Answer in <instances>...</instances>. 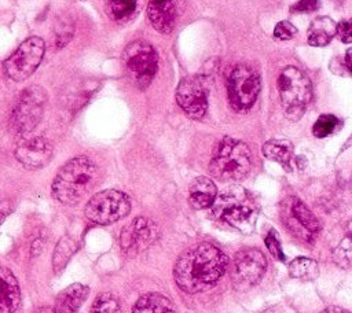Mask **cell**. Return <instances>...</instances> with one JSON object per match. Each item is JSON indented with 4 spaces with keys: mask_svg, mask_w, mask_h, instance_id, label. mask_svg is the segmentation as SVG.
I'll return each instance as SVG.
<instances>
[{
    "mask_svg": "<svg viewBox=\"0 0 352 313\" xmlns=\"http://www.w3.org/2000/svg\"><path fill=\"white\" fill-rule=\"evenodd\" d=\"M121 60L125 74L133 85L144 89L151 84L158 69V54L150 43L132 41L124 49Z\"/></svg>",
    "mask_w": 352,
    "mask_h": 313,
    "instance_id": "6",
    "label": "cell"
},
{
    "mask_svg": "<svg viewBox=\"0 0 352 313\" xmlns=\"http://www.w3.org/2000/svg\"><path fill=\"white\" fill-rule=\"evenodd\" d=\"M345 67H346L348 73H351V49H348L346 55H345Z\"/></svg>",
    "mask_w": 352,
    "mask_h": 313,
    "instance_id": "36",
    "label": "cell"
},
{
    "mask_svg": "<svg viewBox=\"0 0 352 313\" xmlns=\"http://www.w3.org/2000/svg\"><path fill=\"white\" fill-rule=\"evenodd\" d=\"M44 52L45 44L41 37L32 36L26 38L16 51L4 60L3 67L6 76L15 82L25 81L40 66Z\"/></svg>",
    "mask_w": 352,
    "mask_h": 313,
    "instance_id": "9",
    "label": "cell"
},
{
    "mask_svg": "<svg viewBox=\"0 0 352 313\" xmlns=\"http://www.w3.org/2000/svg\"><path fill=\"white\" fill-rule=\"evenodd\" d=\"M336 34L340 37V40L341 41H344V43H351V22L349 21H346V19H344V21H341L337 26H336Z\"/></svg>",
    "mask_w": 352,
    "mask_h": 313,
    "instance_id": "33",
    "label": "cell"
},
{
    "mask_svg": "<svg viewBox=\"0 0 352 313\" xmlns=\"http://www.w3.org/2000/svg\"><path fill=\"white\" fill-rule=\"evenodd\" d=\"M263 155L283 166H289L293 158V146L285 139H272L263 144Z\"/></svg>",
    "mask_w": 352,
    "mask_h": 313,
    "instance_id": "21",
    "label": "cell"
},
{
    "mask_svg": "<svg viewBox=\"0 0 352 313\" xmlns=\"http://www.w3.org/2000/svg\"><path fill=\"white\" fill-rule=\"evenodd\" d=\"M340 119L333 114H322L312 126V133L315 137L323 139L334 133L340 126Z\"/></svg>",
    "mask_w": 352,
    "mask_h": 313,
    "instance_id": "26",
    "label": "cell"
},
{
    "mask_svg": "<svg viewBox=\"0 0 352 313\" xmlns=\"http://www.w3.org/2000/svg\"><path fill=\"white\" fill-rule=\"evenodd\" d=\"M351 247H352V243H351V237L349 235L345 236L340 244L337 246V248L334 250L333 253V258H334V262L341 266V268H349L351 265V257H352V253H351Z\"/></svg>",
    "mask_w": 352,
    "mask_h": 313,
    "instance_id": "29",
    "label": "cell"
},
{
    "mask_svg": "<svg viewBox=\"0 0 352 313\" xmlns=\"http://www.w3.org/2000/svg\"><path fill=\"white\" fill-rule=\"evenodd\" d=\"M319 0H298L290 7L292 12H312L319 8Z\"/></svg>",
    "mask_w": 352,
    "mask_h": 313,
    "instance_id": "32",
    "label": "cell"
},
{
    "mask_svg": "<svg viewBox=\"0 0 352 313\" xmlns=\"http://www.w3.org/2000/svg\"><path fill=\"white\" fill-rule=\"evenodd\" d=\"M336 26L337 23L329 16H318L315 18L307 33V41L312 47H324L327 45L331 38L336 36Z\"/></svg>",
    "mask_w": 352,
    "mask_h": 313,
    "instance_id": "19",
    "label": "cell"
},
{
    "mask_svg": "<svg viewBox=\"0 0 352 313\" xmlns=\"http://www.w3.org/2000/svg\"><path fill=\"white\" fill-rule=\"evenodd\" d=\"M34 313H55V312H54L52 308H41V309H38V310L34 312Z\"/></svg>",
    "mask_w": 352,
    "mask_h": 313,
    "instance_id": "37",
    "label": "cell"
},
{
    "mask_svg": "<svg viewBox=\"0 0 352 313\" xmlns=\"http://www.w3.org/2000/svg\"><path fill=\"white\" fill-rule=\"evenodd\" d=\"M74 33V25L69 19H60L56 22L54 27V36H55V47L59 49L65 47Z\"/></svg>",
    "mask_w": 352,
    "mask_h": 313,
    "instance_id": "28",
    "label": "cell"
},
{
    "mask_svg": "<svg viewBox=\"0 0 352 313\" xmlns=\"http://www.w3.org/2000/svg\"><path fill=\"white\" fill-rule=\"evenodd\" d=\"M45 102L47 92L41 86L32 85L23 89L11 114V126L14 132L18 135L32 132L41 121Z\"/></svg>",
    "mask_w": 352,
    "mask_h": 313,
    "instance_id": "8",
    "label": "cell"
},
{
    "mask_svg": "<svg viewBox=\"0 0 352 313\" xmlns=\"http://www.w3.org/2000/svg\"><path fill=\"white\" fill-rule=\"evenodd\" d=\"M76 1H84V0H76Z\"/></svg>",
    "mask_w": 352,
    "mask_h": 313,
    "instance_id": "38",
    "label": "cell"
},
{
    "mask_svg": "<svg viewBox=\"0 0 352 313\" xmlns=\"http://www.w3.org/2000/svg\"><path fill=\"white\" fill-rule=\"evenodd\" d=\"M88 295V288L80 283H74L66 287L55 301L52 308L55 313H77L82 302Z\"/></svg>",
    "mask_w": 352,
    "mask_h": 313,
    "instance_id": "18",
    "label": "cell"
},
{
    "mask_svg": "<svg viewBox=\"0 0 352 313\" xmlns=\"http://www.w3.org/2000/svg\"><path fill=\"white\" fill-rule=\"evenodd\" d=\"M278 91L286 117L298 121L312 97V85L308 76L296 66H287L279 74Z\"/></svg>",
    "mask_w": 352,
    "mask_h": 313,
    "instance_id": "5",
    "label": "cell"
},
{
    "mask_svg": "<svg viewBox=\"0 0 352 313\" xmlns=\"http://www.w3.org/2000/svg\"><path fill=\"white\" fill-rule=\"evenodd\" d=\"M264 242H265V244H267L270 253H271L275 258H278V259H280V261H285V254H283V251H282L280 243H279V240H278L276 233H275L274 229L270 231V233L265 236Z\"/></svg>",
    "mask_w": 352,
    "mask_h": 313,
    "instance_id": "31",
    "label": "cell"
},
{
    "mask_svg": "<svg viewBox=\"0 0 352 313\" xmlns=\"http://www.w3.org/2000/svg\"><path fill=\"white\" fill-rule=\"evenodd\" d=\"M147 16L157 32L170 33L176 23V0H148Z\"/></svg>",
    "mask_w": 352,
    "mask_h": 313,
    "instance_id": "15",
    "label": "cell"
},
{
    "mask_svg": "<svg viewBox=\"0 0 352 313\" xmlns=\"http://www.w3.org/2000/svg\"><path fill=\"white\" fill-rule=\"evenodd\" d=\"M217 196V188L214 183L205 176L197 177L188 187V200L195 209L210 207Z\"/></svg>",
    "mask_w": 352,
    "mask_h": 313,
    "instance_id": "17",
    "label": "cell"
},
{
    "mask_svg": "<svg viewBox=\"0 0 352 313\" xmlns=\"http://www.w3.org/2000/svg\"><path fill=\"white\" fill-rule=\"evenodd\" d=\"M132 313H175V309L166 297L158 292H147L136 301Z\"/></svg>",
    "mask_w": 352,
    "mask_h": 313,
    "instance_id": "20",
    "label": "cell"
},
{
    "mask_svg": "<svg viewBox=\"0 0 352 313\" xmlns=\"http://www.w3.org/2000/svg\"><path fill=\"white\" fill-rule=\"evenodd\" d=\"M267 259L257 248H245L231 261V280L238 291H248L256 286L265 273Z\"/></svg>",
    "mask_w": 352,
    "mask_h": 313,
    "instance_id": "12",
    "label": "cell"
},
{
    "mask_svg": "<svg viewBox=\"0 0 352 313\" xmlns=\"http://www.w3.org/2000/svg\"><path fill=\"white\" fill-rule=\"evenodd\" d=\"M289 273L294 279L312 281L319 276V266L318 262L312 258L298 257L289 264Z\"/></svg>",
    "mask_w": 352,
    "mask_h": 313,
    "instance_id": "22",
    "label": "cell"
},
{
    "mask_svg": "<svg viewBox=\"0 0 352 313\" xmlns=\"http://www.w3.org/2000/svg\"><path fill=\"white\" fill-rule=\"evenodd\" d=\"M210 210L213 217L243 233L253 231L258 213L254 199L248 191L239 187H234L217 195Z\"/></svg>",
    "mask_w": 352,
    "mask_h": 313,
    "instance_id": "3",
    "label": "cell"
},
{
    "mask_svg": "<svg viewBox=\"0 0 352 313\" xmlns=\"http://www.w3.org/2000/svg\"><path fill=\"white\" fill-rule=\"evenodd\" d=\"M252 169V154L249 147L236 139L223 137L212 155L209 170L221 181H238L248 176Z\"/></svg>",
    "mask_w": 352,
    "mask_h": 313,
    "instance_id": "4",
    "label": "cell"
},
{
    "mask_svg": "<svg viewBox=\"0 0 352 313\" xmlns=\"http://www.w3.org/2000/svg\"><path fill=\"white\" fill-rule=\"evenodd\" d=\"M157 237V225L144 217H136L120 235V244L126 253L146 248Z\"/></svg>",
    "mask_w": 352,
    "mask_h": 313,
    "instance_id": "14",
    "label": "cell"
},
{
    "mask_svg": "<svg viewBox=\"0 0 352 313\" xmlns=\"http://www.w3.org/2000/svg\"><path fill=\"white\" fill-rule=\"evenodd\" d=\"M209 76V73L187 76L180 80L176 88L177 104L192 119H201L206 114Z\"/></svg>",
    "mask_w": 352,
    "mask_h": 313,
    "instance_id": "11",
    "label": "cell"
},
{
    "mask_svg": "<svg viewBox=\"0 0 352 313\" xmlns=\"http://www.w3.org/2000/svg\"><path fill=\"white\" fill-rule=\"evenodd\" d=\"M290 211L294 220L308 232H318L320 229V222L315 217V214L300 200V199H292Z\"/></svg>",
    "mask_w": 352,
    "mask_h": 313,
    "instance_id": "23",
    "label": "cell"
},
{
    "mask_svg": "<svg viewBox=\"0 0 352 313\" xmlns=\"http://www.w3.org/2000/svg\"><path fill=\"white\" fill-rule=\"evenodd\" d=\"M322 313H349V312L338 306H330V308H326Z\"/></svg>",
    "mask_w": 352,
    "mask_h": 313,
    "instance_id": "35",
    "label": "cell"
},
{
    "mask_svg": "<svg viewBox=\"0 0 352 313\" xmlns=\"http://www.w3.org/2000/svg\"><path fill=\"white\" fill-rule=\"evenodd\" d=\"M98 167L88 156H76L66 162L52 181V196L67 206L78 203L95 185Z\"/></svg>",
    "mask_w": 352,
    "mask_h": 313,
    "instance_id": "2",
    "label": "cell"
},
{
    "mask_svg": "<svg viewBox=\"0 0 352 313\" xmlns=\"http://www.w3.org/2000/svg\"><path fill=\"white\" fill-rule=\"evenodd\" d=\"M139 3L140 0H110L109 15L117 22H125L136 14Z\"/></svg>",
    "mask_w": 352,
    "mask_h": 313,
    "instance_id": "25",
    "label": "cell"
},
{
    "mask_svg": "<svg viewBox=\"0 0 352 313\" xmlns=\"http://www.w3.org/2000/svg\"><path fill=\"white\" fill-rule=\"evenodd\" d=\"M77 250V243L73 237L70 236H63L56 247H55V251H54V255H52V266H54V270L55 272H59L62 270L67 261L70 259V257L76 253Z\"/></svg>",
    "mask_w": 352,
    "mask_h": 313,
    "instance_id": "24",
    "label": "cell"
},
{
    "mask_svg": "<svg viewBox=\"0 0 352 313\" xmlns=\"http://www.w3.org/2000/svg\"><path fill=\"white\" fill-rule=\"evenodd\" d=\"M131 210L129 198L117 189H104L95 194L85 206V217L99 225H107L125 217Z\"/></svg>",
    "mask_w": 352,
    "mask_h": 313,
    "instance_id": "10",
    "label": "cell"
},
{
    "mask_svg": "<svg viewBox=\"0 0 352 313\" xmlns=\"http://www.w3.org/2000/svg\"><path fill=\"white\" fill-rule=\"evenodd\" d=\"M91 313H122V309L111 294L103 292L95 298Z\"/></svg>",
    "mask_w": 352,
    "mask_h": 313,
    "instance_id": "27",
    "label": "cell"
},
{
    "mask_svg": "<svg viewBox=\"0 0 352 313\" xmlns=\"http://www.w3.org/2000/svg\"><path fill=\"white\" fill-rule=\"evenodd\" d=\"M261 89L260 74L249 65H236L227 80V93L231 107L238 113H245L257 100Z\"/></svg>",
    "mask_w": 352,
    "mask_h": 313,
    "instance_id": "7",
    "label": "cell"
},
{
    "mask_svg": "<svg viewBox=\"0 0 352 313\" xmlns=\"http://www.w3.org/2000/svg\"><path fill=\"white\" fill-rule=\"evenodd\" d=\"M43 246H44V237L36 239V240L33 242V244H32V255H33V257L38 255V254L41 253V250H43Z\"/></svg>",
    "mask_w": 352,
    "mask_h": 313,
    "instance_id": "34",
    "label": "cell"
},
{
    "mask_svg": "<svg viewBox=\"0 0 352 313\" xmlns=\"http://www.w3.org/2000/svg\"><path fill=\"white\" fill-rule=\"evenodd\" d=\"M297 27L289 21H280L274 27V38L279 41H289L297 34Z\"/></svg>",
    "mask_w": 352,
    "mask_h": 313,
    "instance_id": "30",
    "label": "cell"
},
{
    "mask_svg": "<svg viewBox=\"0 0 352 313\" xmlns=\"http://www.w3.org/2000/svg\"><path fill=\"white\" fill-rule=\"evenodd\" d=\"M52 151V144L45 137L38 136L22 140L14 154L23 167L36 170L44 167L51 161Z\"/></svg>",
    "mask_w": 352,
    "mask_h": 313,
    "instance_id": "13",
    "label": "cell"
},
{
    "mask_svg": "<svg viewBox=\"0 0 352 313\" xmlns=\"http://www.w3.org/2000/svg\"><path fill=\"white\" fill-rule=\"evenodd\" d=\"M21 302V291L16 277L6 266L0 265V313H12Z\"/></svg>",
    "mask_w": 352,
    "mask_h": 313,
    "instance_id": "16",
    "label": "cell"
},
{
    "mask_svg": "<svg viewBox=\"0 0 352 313\" xmlns=\"http://www.w3.org/2000/svg\"><path fill=\"white\" fill-rule=\"evenodd\" d=\"M228 265L227 255L204 242L186 250L175 264L173 277L176 284L186 292H202L212 288L224 275Z\"/></svg>",
    "mask_w": 352,
    "mask_h": 313,
    "instance_id": "1",
    "label": "cell"
}]
</instances>
